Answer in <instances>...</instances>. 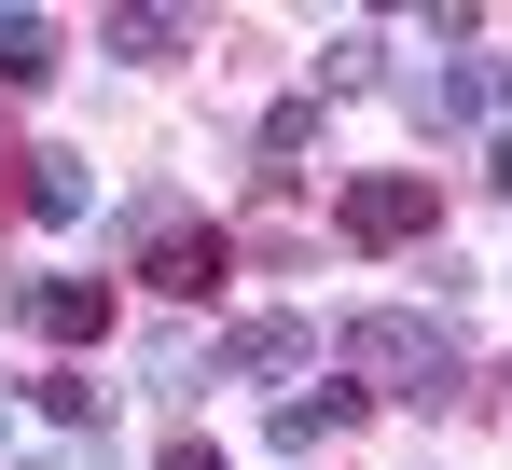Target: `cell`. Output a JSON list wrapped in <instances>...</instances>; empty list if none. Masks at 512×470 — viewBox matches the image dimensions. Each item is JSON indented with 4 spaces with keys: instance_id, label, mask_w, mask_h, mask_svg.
<instances>
[{
    "instance_id": "1",
    "label": "cell",
    "mask_w": 512,
    "mask_h": 470,
    "mask_svg": "<svg viewBox=\"0 0 512 470\" xmlns=\"http://www.w3.org/2000/svg\"><path fill=\"white\" fill-rule=\"evenodd\" d=\"M346 360H360L374 388H402V401H471V388H457V346H443V318L360 305V318H346Z\"/></svg>"
},
{
    "instance_id": "2",
    "label": "cell",
    "mask_w": 512,
    "mask_h": 470,
    "mask_svg": "<svg viewBox=\"0 0 512 470\" xmlns=\"http://www.w3.org/2000/svg\"><path fill=\"white\" fill-rule=\"evenodd\" d=\"M125 235H139V291H153V305H208V291H222V235L194 222L180 194H139Z\"/></svg>"
},
{
    "instance_id": "3",
    "label": "cell",
    "mask_w": 512,
    "mask_h": 470,
    "mask_svg": "<svg viewBox=\"0 0 512 470\" xmlns=\"http://www.w3.org/2000/svg\"><path fill=\"white\" fill-rule=\"evenodd\" d=\"M360 415H374V388H277L263 401V443H277V457H319V443H346Z\"/></svg>"
},
{
    "instance_id": "4",
    "label": "cell",
    "mask_w": 512,
    "mask_h": 470,
    "mask_svg": "<svg viewBox=\"0 0 512 470\" xmlns=\"http://www.w3.org/2000/svg\"><path fill=\"white\" fill-rule=\"evenodd\" d=\"M346 235H360V249H416L429 235V180L416 166H402V180H360V194H346Z\"/></svg>"
},
{
    "instance_id": "5",
    "label": "cell",
    "mask_w": 512,
    "mask_h": 470,
    "mask_svg": "<svg viewBox=\"0 0 512 470\" xmlns=\"http://www.w3.org/2000/svg\"><path fill=\"white\" fill-rule=\"evenodd\" d=\"M319 360V318H236L222 332V374H305Z\"/></svg>"
},
{
    "instance_id": "6",
    "label": "cell",
    "mask_w": 512,
    "mask_h": 470,
    "mask_svg": "<svg viewBox=\"0 0 512 470\" xmlns=\"http://www.w3.org/2000/svg\"><path fill=\"white\" fill-rule=\"evenodd\" d=\"M14 194H28V222H84V208H97V166L70 153V139H42V153H28V180H14Z\"/></svg>"
},
{
    "instance_id": "7",
    "label": "cell",
    "mask_w": 512,
    "mask_h": 470,
    "mask_svg": "<svg viewBox=\"0 0 512 470\" xmlns=\"http://www.w3.org/2000/svg\"><path fill=\"white\" fill-rule=\"evenodd\" d=\"M14 305L42 318V332H70V346H97V332H111V277H28Z\"/></svg>"
},
{
    "instance_id": "8",
    "label": "cell",
    "mask_w": 512,
    "mask_h": 470,
    "mask_svg": "<svg viewBox=\"0 0 512 470\" xmlns=\"http://www.w3.org/2000/svg\"><path fill=\"white\" fill-rule=\"evenodd\" d=\"M97 42H111L125 70H167V56H180V14H153V0H125V14H97Z\"/></svg>"
},
{
    "instance_id": "9",
    "label": "cell",
    "mask_w": 512,
    "mask_h": 470,
    "mask_svg": "<svg viewBox=\"0 0 512 470\" xmlns=\"http://www.w3.org/2000/svg\"><path fill=\"white\" fill-rule=\"evenodd\" d=\"M56 14H0V83H56Z\"/></svg>"
},
{
    "instance_id": "10",
    "label": "cell",
    "mask_w": 512,
    "mask_h": 470,
    "mask_svg": "<svg viewBox=\"0 0 512 470\" xmlns=\"http://www.w3.org/2000/svg\"><path fill=\"white\" fill-rule=\"evenodd\" d=\"M374 70H388V56H374V28H333V56H319V83H333V97H360Z\"/></svg>"
},
{
    "instance_id": "11",
    "label": "cell",
    "mask_w": 512,
    "mask_h": 470,
    "mask_svg": "<svg viewBox=\"0 0 512 470\" xmlns=\"http://www.w3.org/2000/svg\"><path fill=\"white\" fill-rule=\"evenodd\" d=\"M28 401H42V415H56L70 443H84V429H97V388H84V374H42V388H28Z\"/></svg>"
},
{
    "instance_id": "12",
    "label": "cell",
    "mask_w": 512,
    "mask_h": 470,
    "mask_svg": "<svg viewBox=\"0 0 512 470\" xmlns=\"http://www.w3.org/2000/svg\"><path fill=\"white\" fill-rule=\"evenodd\" d=\"M167 470H222V443H194V429H167Z\"/></svg>"
},
{
    "instance_id": "13",
    "label": "cell",
    "mask_w": 512,
    "mask_h": 470,
    "mask_svg": "<svg viewBox=\"0 0 512 470\" xmlns=\"http://www.w3.org/2000/svg\"><path fill=\"white\" fill-rule=\"evenodd\" d=\"M485 194H499V208H512V125H499V139H485Z\"/></svg>"
},
{
    "instance_id": "14",
    "label": "cell",
    "mask_w": 512,
    "mask_h": 470,
    "mask_svg": "<svg viewBox=\"0 0 512 470\" xmlns=\"http://www.w3.org/2000/svg\"><path fill=\"white\" fill-rule=\"evenodd\" d=\"M0 443H14V429H0Z\"/></svg>"
}]
</instances>
